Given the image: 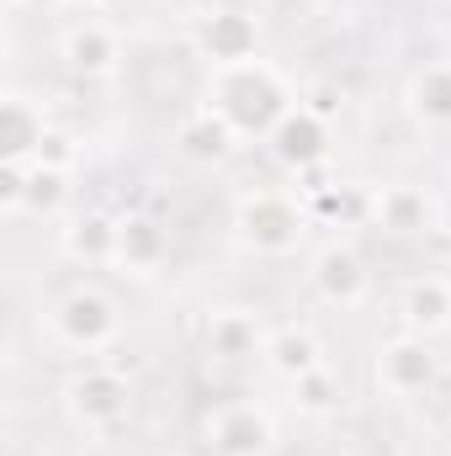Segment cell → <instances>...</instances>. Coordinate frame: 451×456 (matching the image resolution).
<instances>
[{
    "label": "cell",
    "instance_id": "cell-1",
    "mask_svg": "<svg viewBox=\"0 0 451 456\" xmlns=\"http://www.w3.org/2000/svg\"><path fill=\"white\" fill-rule=\"evenodd\" d=\"M202 102L228 117V127L239 133V143H266L282 127V117L303 102V91L271 59H244V64L208 69Z\"/></svg>",
    "mask_w": 451,
    "mask_h": 456
},
{
    "label": "cell",
    "instance_id": "cell-2",
    "mask_svg": "<svg viewBox=\"0 0 451 456\" xmlns=\"http://www.w3.org/2000/svg\"><path fill=\"white\" fill-rule=\"evenodd\" d=\"M308 208L298 191H244L234 202V233L244 249L266 255V260H282V255H298L303 239H308Z\"/></svg>",
    "mask_w": 451,
    "mask_h": 456
},
{
    "label": "cell",
    "instance_id": "cell-3",
    "mask_svg": "<svg viewBox=\"0 0 451 456\" xmlns=\"http://www.w3.org/2000/svg\"><path fill=\"white\" fill-rule=\"evenodd\" d=\"M48 335H53L59 350L96 361V355H107V350L122 340V314H117V303L102 287L80 281V287H70L64 297H53V308H48Z\"/></svg>",
    "mask_w": 451,
    "mask_h": 456
},
{
    "label": "cell",
    "instance_id": "cell-4",
    "mask_svg": "<svg viewBox=\"0 0 451 456\" xmlns=\"http://www.w3.org/2000/svg\"><path fill=\"white\" fill-rule=\"evenodd\" d=\"M59 398H64L70 425L86 430V436H107L133 414V382L107 361H86L80 371H70Z\"/></svg>",
    "mask_w": 451,
    "mask_h": 456
},
{
    "label": "cell",
    "instance_id": "cell-5",
    "mask_svg": "<svg viewBox=\"0 0 451 456\" xmlns=\"http://www.w3.org/2000/svg\"><path fill=\"white\" fill-rule=\"evenodd\" d=\"M186 37H192L197 59H202L208 69H224V64L260 59V43H266V32H260V16H255L250 5H202V11L192 16Z\"/></svg>",
    "mask_w": 451,
    "mask_h": 456
},
{
    "label": "cell",
    "instance_id": "cell-6",
    "mask_svg": "<svg viewBox=\"0 0 451 456\" xmlns=\"http://www.w3.org/2000/svg\"><path fill=\"white\" fill-rule=\"evenodd\" d=\"M202 441L213 456H271L282 441V425L266 403L255 398H228L213 403L208 419H202Z\"/></svg>",
    "mask_w": 451,
    "mask_h": 456
},
{
    "label": "cell",
    "instance_id": "cell-7",
    "mask_svg": "<svg viewBox=\"0 0 451 456\" xmlns=\"http://www.w3.org/2000/svg\"><path fill=\"white\" fill-rule=\"evenodd\" d=\"M372 382L382 398H420L441 382V355L425 335H393V340L377 345L372 355Z\"/></svg>",
    "mask_w": 451,
    "mask_h": 456
},
{
    "label": "cell",
    "instance_id": "cell-8",
    "mask_svg": "<svg viewBox=\"0 0 451 456\" xmlns=\"http://www.w3.org/2000/svg\"><path fill=\"white\" fill-rule=\"evenodd\" d=\"M308 287H314V297L324 303V308H340V314H350V308H361L366 297H372V271H366V260H361V249L356 244H319L314 255H308Z\"/></svg>",
    "mask_w": 451,
    "mask_h": 456
},
{
    "label": "cell",
    "instance_id": "cell-9",
    "mask_svg": "<svg viewBox=\"0 0 451 456\" xmlns=\"http://www.w3.org/2000/svg\"><path fill=\"white\" fill-rule=\"evenodd\" d=\"M59 59H64L75 75H86V80H112L117 69H122V59H127V43H122V32H117L112 21L80 16L75 27H64Z\"/></svg>",
    "mask_w": 451,
    "mask_h": 456
},
{
    "label": "cell",
    "instance_id": "cell-10",
    "mask_svg": "<svg viewBox=\"0 0 451 456\" xmlns=\"http://www.w3.org/2000/svg\"><path fill=\"white\" fill-rule=\"evenodd\" d=\"M266 149L287 175H308V170L330 165V122L314 117L308 107H292L282 117V127L266 138Z\"/></svg>",
    "mask_w": 451,
    "mask_h": 456
},
{
    "label": "cell",
    "instance_id": "cell-11",
    "mask_svg": "<svg viewBox=\"0 0 451 456\" xmlns=\"http://www.w3.org/2000/svg\"><path fill=\"white\" fill-rule=\"evenodd\" d=\"M266 340H271V330H266V319L255 308L228 303V308H213L202 319V345H208L213 361H234V366L239 361H260L266 355Z\"/></svg>",
    "mask_w": 451,
    "mask_h": 456
},
{
    "label": "cell",
    "instance_id": "cell-12",
    "mask_svg": "<svg viewBox=\"0 0 451 456\" xmlns=\"http://www.w3.org/2000/svg\"><path fill=\"white\" fill-rule=\"evenodd\" d=\"M170 255V233L154 213H117V260L122 276H154Z\"/></svg>",
    "mask_w": 451,
    "mask_h": 456
},
{
    "label": "cell",
    "instance_id": "cell-13",
    "mask_svg": "<svg viewBox=\"0 0 451 456\" xmlns=\"http://www.w3.org/2000/svg\"><path fill=\"white\" fill-rule=\"evenodd\" d=\"M398 319L409 335H451V276L441 271H425V276H409L404 292H398Z\"/></svg>",
    "mask_w": 451,
    "mask_h": 456
},
{
    "label": "cell",
    "instance_id": "cell-14",
    "mask_svg": "<svg viewBox=\"0 0 451 456\" xmlns=\"http://www.w3.org/2000/svg\"><path fill=\"white\" fill-rule=\"evenodd\" d=\"M59 249L64 260L86 265V271H102L117 260V213L107 208H86V213H70L59 228Z\"/></svg>",
    "mask_w": 451,
    "mask_h": 456
},
{
    "label": "cell",
    "instance_id": "cell-15",
    "mask_svg": "<svg viewBox=\"0 0 451 456\" xmlns=\"http://www.w3.org/2000/svg\"><path fill=\"white\" fill-rule=\"evenodd\" d=\"M372 228L382 233H425L436 228V197L414 181H393V186H377L372 191Z\"/></svg>",
    "mask_w": 451,
    "mask_h": 456
},
{
    "label": "cell",
    "instance_id": "cell-16",
    "mask_svg": "<svg viewBox=\"0 0 451 456\" xmlns=\"http://www.w3.org/2000/svg\"><path fill=\"white\" fill-rule=\"evenodd\" d=\"M176 149L192 165H224V159H234V149H239V133L228 127V117L218 107L197 102L192 112L176 122Z\"/></svg>",
    "mask_w": 451,
    "mask_h": 456
},
{
    "label": "cell",
    "instance_id": "cell-17",
    "mask_svg": "<svg viewBox=\"0 0 451 456\" xmlns=\"http://www.w3.org/2000/svg\"><path fill=\"white\" fill-rule=\"evenodd\" d=\"M404 112L425 133H451V59H430L404 86Z\"/></svg>",
    "mask_w": 451,
    "mask_h": 456
},
{
    "label": "cell",
    "instance_id": "cell-18",
    "mask_svg": "<svg viewBox=\"0 0 451 456\" xmlns=\"http://www.w3.org/2000/svg\"><path fill=\"white\" fill-rule=\"evenodd\" d=\"M48 133H53V122H48L37 96H27L16 86L0 96V143H5V159H37V149H43Z\"/></svg>",
    "mask_w": 451,
    "mask_h": 456
},
{
    "label": "cell",
    "instance_id": "cell-19",
    "mask_svg": "<svg viewBox=\"0 0 451 456\" xmlns=\"http://www.w3.org/2000/svg\"><path fill=\"white\" fill-rule=\"evenodd\" d=\"M266 371L271 377H282V382H298V377H308V371H319L324 366V345L319 335L308 330V324H276L271 330V340H266Z\"/></svg>",
    "mask_w": 451,
    "mask_h": 456
},
{
    "label": "cell",
    "instance_id": "cell-20",
    "mask_svg": "<svg viewBox=\"0 0 451 456\" xmlns=\"http://www.w3.org/2000/svg\"><path fill=\"white\" fill-rule=\"evenodd\" d=\"M70 208V170L27 159V191H21V218H64Z\"/></svg>",
    "mask_w": 451,
    "mask_h": 456
},
{
    "label": "cell",
    "instance_id": "cell-21",
    "mask_svg": "<svg viewBox=\"0 0 451 456\" xmlns=\"http://www.w3.org/2000/svg\"><path fill=\"white\" fill-rule=\"evenodd\" d=\"M287 387H292L298 414H314V419H330V414H340V403H345V382L330 371V361H324L319 371H308V377L287 382Z\"/></svg>",
    "mask_w": 451,
    "mask_h": 456
},
{
    "label": "cell",
    "instance_id": "cell-22",
    "mask_svg": "<svg viewBox=\"0 0 451 456\" xmlns=\"http://www.w3.org/2000/svg\"><path fill=\"white\" fill-rule=\"evenodd\" d=\"M37 165H53V170H75V165H80V143H75V133L53 127V133L43 138V149H37Z\"/></svg>",
    "mask_w": 451,
    "mask_h": 456
},
{
    "label": "cell",
    "instance_id": "cell-23",
    "mask_svg": "<svg viewBox=\"0 0 451 456\" xmlns=\"http://www.w3.org/2000/svg\"><path fill=\"white\" fill-rule=\"evenodd\" d=\"M21 191H27V159H5L0 165V213L21 218Z\"/></svg>",
    "mask_w": 451,
    "mask_h": 456
},
{
    "label": "cell",
    "instance_id": "cell-24",
    "mask_svg": "<svg viewBox=\"0 0 451 456\" xmlns=\"http://www.w3.org/2000/svg\"><path fill=\"white\" fill-rule=\"evenodd\" d=\"M298 107H308L314 117L335 122V117L345 112V91H340V86H330V80H314V86L303 91V102H298Z\"/></svg>",
    "mask_w": 451,
    "mask_h": 456
},
{
    "label": "cell",
    "instance_id": "cell-25",
    "mask_svg": "<svg viewBox=\"0 0 451 456\" xmlns=\"http://www.w3.org/2000/svg\"><path fill=\"white\" fill-rule=\"evenodd\" d=\"M436 228H441V233L451 239V186L441 191V197H436Z\"/></svg>",
    "mask_w": 451,
    "mask_h": 456
},
{
    "label": "cell",
    "instance_id": "cell-26",
    "mask_svg": "<svg viewBox=\"0 0 451 456\" xmlns=\"http://www.w3.org/2000/svg\"><path fill=\"white\" fill-rule=\"evenodd\" d=\"M70 0H11V11H59Z\"/></svg>",
    "mask_w": 451,
    "mask_h": 456
},
{
    "label": "cell",
    "instance_id": "cell-27",
    "mask_svg": "<svg viewBox=\"0 0 451 456\" xmlns=\"http://www.w3.org/2000/svg\"><path fill=\"white\" fill-rule=\"evenodd\" d=\"M80 5H86V11H102V5H112V0H80Z\"/></svg>",
    "mask_w": 451,
    "mask_h": 456
},
{
    "label": "cell",
    "instance_id": "cell-28",
    "mask_svg": "<svg viewBox=\"0 0 451 456\" xmlns=\"http://www.w3.org/2000/svg\"><path fill=\"white\" fill-rule=\"evenodd\" d=\"M250 5H271V0H250Z\"/></svg>",
    "mask_w": 451,
    "mask_h": 456
}]
</instances>
